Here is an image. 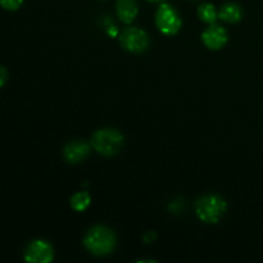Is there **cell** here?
<instances>
[{"mask_svg": "<svg viewBox=\"0 0 263 263\" xmlns=\"http://www.w3.org/2000/svg\"><path fill=\"white\" fill-rule=\"evenodd\" d=\"M7 77H8V72L4 67H0V87L5 84L7 81Z\"/></svg>", "mask_w": 263, "mask_h": 263, "instance_id": "14", "label": "cell"}, {"mask_svg": "<svg viewBox=\"0 0 263 263\" xmlns=\"http://www.w3.org/2000/svg\"><path fill=\"white\" fill-rule=\"evenodd\" d=\"M117 15L123 23H131L138 15V4L135 0H117Z\"/></svg>", "mask_w": 263, "mask_h": 263, "instance_id": "9", "label": "cell"}, {"mask_svg": "<svg viewBox=\"0 0 263 263\" xmlns=\"http://www.w3.org/2000/svg\"><path fill=\"white\" fill-rule=\"evenodd\" d=\"M120 43L130 53H143L149 46V36L138 27H127L120 36Z\"/></svg>", "mask_w": 263, "mask_h": 263, "instance_id": "5", "label": "cell"}, {"mask_svg": "<svg viewBox=\"0 0 263 263\" xmlns=\"http://www.w3.org/2000/svg\"><path fill=\"white\" fill-rule=\"evenodd\" d=\"M241 8L235 3H228V4L222 5L220 13H218V18L228 23H235L241 20Z\"/></svg>", "mask_w": 263, "mask_h": 263, "instance_id": "10", "label": "cell"}, {"mask_svg": "<svg viewBox=\"0 0 263 263\" xmlns=\"http://www.w3.org/2000/svg\"><path fill=\"white\" fill-rule=\"evenodd\" d=\"M228 204L218 195H205L195 203V213L198 218L205 223H217L225 216Z\"/></svg>", "mask_w": 263, "mask_h": 263, "instance_id": "2", "label": "cell"}, {"mask_svg": "<svg viewBox=\"0 0 263 263\" xmlns=\"http://www.w3.org/2000/svg\"><path fill=\"white\" fill-rule=\"evenodd\" d=\"M229 40L228 32L223 27L218 25H211L204 32L202 33V41L211 50H220Z\"/></svg>", "mask_w": 263, "mask_h": 263, "instance_id": "7", "label": "cell"}, {"mask_svg": "<svg viewBox=\"0 0 263 263\" xmlns=\"http://www.w3.org/2000/svg\"><path fill=\"white\" fill-rule=\"evenodd\" d=\"M90 153V145L85 141H72L63 149V156L68 163H80Z\"/></svg>", "mask_w": 263, "mask_h": 263, "instance_id": "8", "label": "cell"}, {"mask_svg": "<svg viewBox=\"0 0 263 263\" xmlns=\"http://www.w3.org/2000/svg\"><path fill=\"white\" fill-rule=\"evenodd\" d=\"M198 17L200 21L208 23V25H215L217 21V12H216L215 7L212 4H202L198 8Z\"/></svg>", "mask_w": 263, "mask_h": 263, "instance_id": "12", "label": "cell"}, {"mask_svg": "<svg viewBox=\"0 0 263 263\" xmlns=\"http://www.w3.org/2000/svg\"><path fill=\"white\" fill-rule=\"evenodd\" d=\"M149 2H163V0H149Z\"/></svg>", "mask_w": 263, "mask_h": 263, "instance_id": "15", "label": "cell"}, {"mask_svg": "<svg viewBox=\"0 0 263 263\" xmlns=\"http://www.w3.org/2000/svg\"><path fill=\"white\" fill-rule=\"evenodd\" d=\"M23 0H0V5L4 9L8 10H17L22 5Z\"/></svg>", "mask_w": 263, "mask_h": 263, "instance_id": "13", "label": "cell"}, {"mask_svg": "<svg viewBox=\"0 0 263 263\" xmlns=\"http://www.w3.org/2000/svg\"><path fill=\"white\" fill-rule=\"evenodd\" d=\"M54 249L48 241H31L25 251V259L30 263H48L53 261Z\"/></svg>", "mask_w": 263, "mask_h": 263, "instance_id": "6", "label": "cell"}, {"mask_svg": "<svg viewBox=\"0 0 263 263\" xmlns=\"http://www.w3.org/2000/svg\"><path fill=\"white\" fill-rule=\"evenodd\" d=\"M91 203V197L86 192H79L71 198V207L77 212H84Z\"/></svg>", "mask_w": 263, "mask_h": 263, "instance_id": "11", "label": "cell"}, {"mask_svg": "<svg viewBox=\"0 0 263 263\" xmlns=\"http://www.w3.org/2000/svg\"><path fill=\"white\" fill-rule=\"evenodd\" d=\"M123 145L122 134L115 128H103L91 138V146L102 156L110 157L117 154Z\"/></svg>", "mask_w": 263, "mask_h": 263, "instance_id": "3", "label": "cell"}, {"mask_svg": "<svg viewBox=\"0 0 263 263\" xmlns=\"http://www.w3.org/2000/svg\"><path fill=\"white\" fill-rule=\"evenodd\" d=\"M84 246L94 256H107L115 249L116 236L105 226H94L85 235Z\"/></svg>", "mask_w": 263, "mask_h": 263, "instance_id": "1", "label": "cell"}, {"mask_svg": "<svg viewBox=\"0 0 263 263\" xmlns=\"http://www.w3.org/2000/svg\"><path fill=\"white\" fill-rule=\"evenodd\" d=\"M157 28L163 35H176L181 28V18L179 13L168 4H162L156 13Z\"/></svg>", "mask_w": 263, "mask_h": 263, "instance_id": "4", "label": "cell"}]
</instances>
